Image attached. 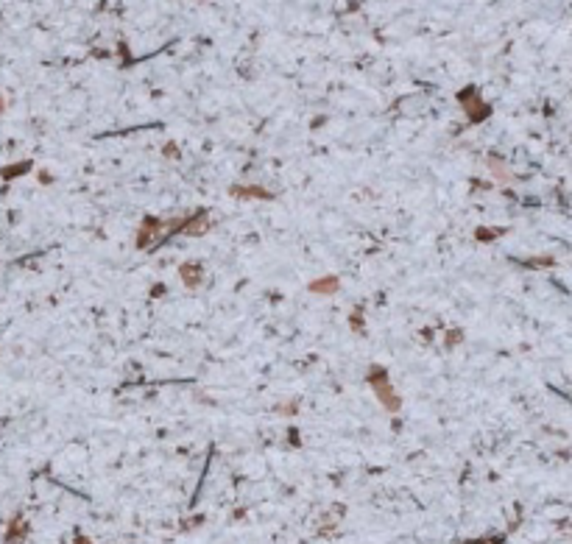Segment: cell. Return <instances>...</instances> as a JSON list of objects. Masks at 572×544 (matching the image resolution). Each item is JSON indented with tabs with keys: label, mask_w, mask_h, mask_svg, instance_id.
Segmentation results:
<instances>
[{
	"label": "cell",
	"mask_w": 572,
	"mask_h": 544,
	"mask_svg": "<svg viewBox=\"0 0 572 544\" xmlns=\"http://www.w3.org/2000/svg\"><path fill=\"white\" fill-rule=\"evenodd\" d=\"M368 382H371V388L377 391L379 402H383L388 411H397V407H399V399H397V391L388 385L386 371H383V369H371V371H368Z\"/></svg>",
	"instance_id": "6da1fadb"
},
{
	"label": "cell",
	"mask_w": 572,
	"mask_h": 544,
	"mask_svg": "<svg viewBox=\"0 0 572 544\" xmlns=\"http://www.w3.org/2000/svg\"><path fill=\"white\" fill-rule=\"evenodd\" d=\"M199 274H201V268H199V265H196V268H190V265H184V268H181V277H184V282H187V285H196V282H199Z\"/></svg>",
	"instance_id": "3957f363"
},
{
	"label": "cell",
	"mask_w": 572,
	"mask_h": 544,
	"mask_svg": "<svg viewBox=\"0 0 572 544\" xmlns=\"http://www.w3.org/2000/svg\"><path fill=\"white\" fill-rule=\"evenodd\" d=\"M310 290H315V293H324V290H330V293H332V290H338V279H319V282H313V285H310Z\"/></svg>",
	"instance_id": "7a4b0ae2"
}]
</instances>
